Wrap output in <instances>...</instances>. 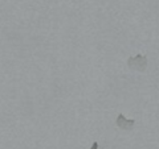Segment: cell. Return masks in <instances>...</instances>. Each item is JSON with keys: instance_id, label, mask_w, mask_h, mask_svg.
<instances>
[{"instance_id": "obj_1", "label": "cell", "mask_w": 159, "mask_h": 149, "mask_svg": "<svg viewBox=\"0 0 159 149\" xmlns=\"http://www.w3.org/2000/svg\"><path fill=\"white\" fill-rule=\"evenodd\" d=\"M127 66L131 70L145 71L147 67V56H145V54H137L134 57H130L127 59Z\"/></svg>"}, {"instance_id": "obj_2", "label": "cell", "mask_w": 159, "mask_h": 149, "mask_svg": "<svg viewBox=\"0 0 159 149\" xmlns=\"http://www.w3.org/2000/svg\"><path fill=\"white\" fill-rule=\"evenodd\" d=\"M116 124L119 130H122V131H131L134 128V126H135V120H129V119H126L122 113H119L117 116Z\"/></svg>"}, {"instance_id": "obj_3", "label": "cell", "mask_w": 159, "mask_h": 149, "mask_svg": "<svg viewBox=\"0 0 159 149\" xmlns=\"http://www.w3.org/2000/svg\"><path fill=\"white\" fill-rule=\"evenodd\" d=\"M90 149H98V143H96V141H94L93 143V145H92V148Z\"/></svg>"}]
</instances>
